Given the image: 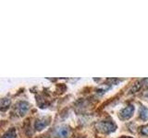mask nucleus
I'll return each mask as SVG.
<instances>
[{"instance_id": "nucleus-1", "label": "nucleus", "mask_w": 148, "mask_h": 138, "mask_svg": "<svg viewBox=\"0 0 148 138\" xmlns=\"http://www.w3.org/2000/svg\"><path fill=\"white\" fill-rule=\"evenodd\" d=\"M96 129L102 133H111L116 131L117 125L112 121H104L96 124Z\"/></svg>"}, {"instance_id": "nucleus-2", "label": "nucleus", "mask_w": 148, "mask_h": 138, "mask_svg": "<svg viewBox=\"0 0 148 138\" xmlns=\"http://www.w3.org/2000/svg\"><path fill=\"white\" fill-rule=\"evenodd\" d=\"M31 105L28 103L27 101H18V102L15 105L14 108V112L18 117H22L28 112V110H30Z\"/></svg>"}, {"instance_id": "nucleus-3", "label": "nucleus", "mask_w": 148, "mask_h": 138, "mask_svg": "<svg viewBox=\"0 0 148 138\" xmlns=\"http://www.w3.org/2000/svg\"><path fill=\"white\" fill-rule=\"evenodd\" d=\"M134 110H135V107H134V105L130 104V105L126 106V107L123 108L119 112V117H120V119L124 120V121L131 119L133 116Z\"/></svg>"}, {"instance_id": "nucleus-4", "label": "nucleus", "mask_w": 148, "mask_h": 138, "mask_svg": "<svg viewBox=\"0 0 148 138\" xmlns=\"http://www.w3.org/2000/svg\"><path fill=\"white\" fill-rule=\"evenodd\" d=\"M49 124V119L48 118H42L36 120L34 127L36 131H42Z\"/></svg>"}, {"instance_id": "nucleus-5", "label": "nucleus", "mask_w": 148, "mask_h": 138, "mask_svg": "<svg viewBox=\"0 0 148 138\" xmlns=\"http://www.w3.org/2000/svg\"><path fill=\"white\" fill-rule=\"evenodd\" d=\"M69 133V129L67 126H59L56 130V135L59 138H67Z\"/></svg>"}, {"instance_id": "nucleus-6", "label": "nucleus", "mask_w": 148, "mask_h": 138, "mask_svg": "<svg viewBox=\"0 0 148 138\" xmlns=\"http://www.w3.org/2000/svg\"><path fill=\"white\" fill-rule=\"evenodd\" d=\"M2 138H17V131L15 128H10L4 133Z\"/></svg>"}, {"instance_id": "nucleus-7", "label": "nucleus", "mask_w": 148, "mask_h": 138, "mask_svg": "<svg viewBox=\"0 0 148 138\" xmlns=\"http://www.w3.org/2000/svg\"><path fill=\"white\" fill-rule=\"evenodd\" d=\"M111 86H112V83H109V84H103V85H101L99 86L98 87H97V93L98 94H104L106 93V91H108Z\"/></svg>"}, {"instance_id": "nucleus-8", "label": "nucleus", "mask_w": 148, "mask_h": 138, "mask_svg": "<svg viewBox=\"0 0 148 138\" xmlns=\"http://www.w3.org/2000/svg\"><path fill=\"white\" fill-rule=\"evenodd\" d=\"M11 101L8 98H4L1 99V110L4 112V110H7L9 107H10Z\"/></svg>"}, {"instance_id": "nucleus-9", "label": "nucleus", "mask_w": 148, "mask_h": 138, "mask_svg": "<svg viewBox=\"0 0 148 138\" xmlns=\"http://www.w3.org/2000/svg\"><path fill=\"white\" fill-rule=\"evenodd\" d=\"M140 118L143 121L148 120V108L145 107V106H142L140 108Z\"/></svg>"}, {"instance_id": "nucleus-10", "label": "nucleus", "mask_w": 148, "mask_h": 138, "mask_svg": "<svg viewBox=\"0 0 148 138\" xmlns=\"http://www.w3.org/2000/svg\"><path fill=\"white\" fill-rule=\"evenodd\" d=\"M141 133L143 135H145L148 137V125H145L141 128Z\"/></svg>"}, {"instance_id": "nucleus-11", "label": "nucleus", "mask_w": 148, "mask_h": 138, "mask_svg": "<svg viewBox=\"0 0 148 138\" xmlns=\"http://www.w3.org/2000/svg\"><path fill=\"white\" fill-rule=\"evenodd\" d=\"M143 98H145V99H148V90H147V91H145V93L143 94Z\"/></svg>"}, {"instance_id": "nucleus-12", "label": "nucleus", "mask_w": 148, "mask_h": 138, "mask_svg": "<svg viewBox=\"0 0 148 138\" xmlns=\"http://www.w3.org/2000/svg\"><path fill=\"white\" fill-rule=\"evenodd\" d=\"M122 138H132V137H122Z\"/></svg>"}]
</instances>
